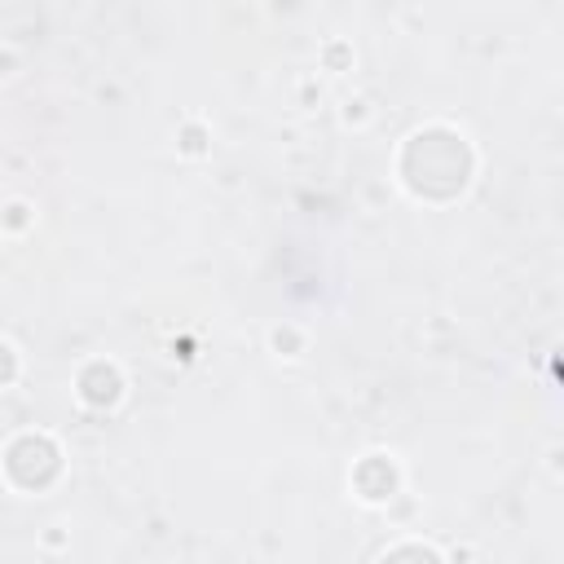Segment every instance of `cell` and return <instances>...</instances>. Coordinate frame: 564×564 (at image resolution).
<instances>
[{"instance_id":"obj_1","label":"cell","mask_w":564,"mask_h":564,"mask_svg":"<svg viewBox=\"0 0 564 564\" xmlns=\"http://www.w3.org/2000/svg\"><path fill=\"white\" fill-rule=\"evenodd\" d=\"M401 172H405V185L414 194L449 198V194H458L467 185L471 150L463 145V137H454L445 128H427V132L410 137V145L401 154Z\"/></svg>"}]
</instances>
